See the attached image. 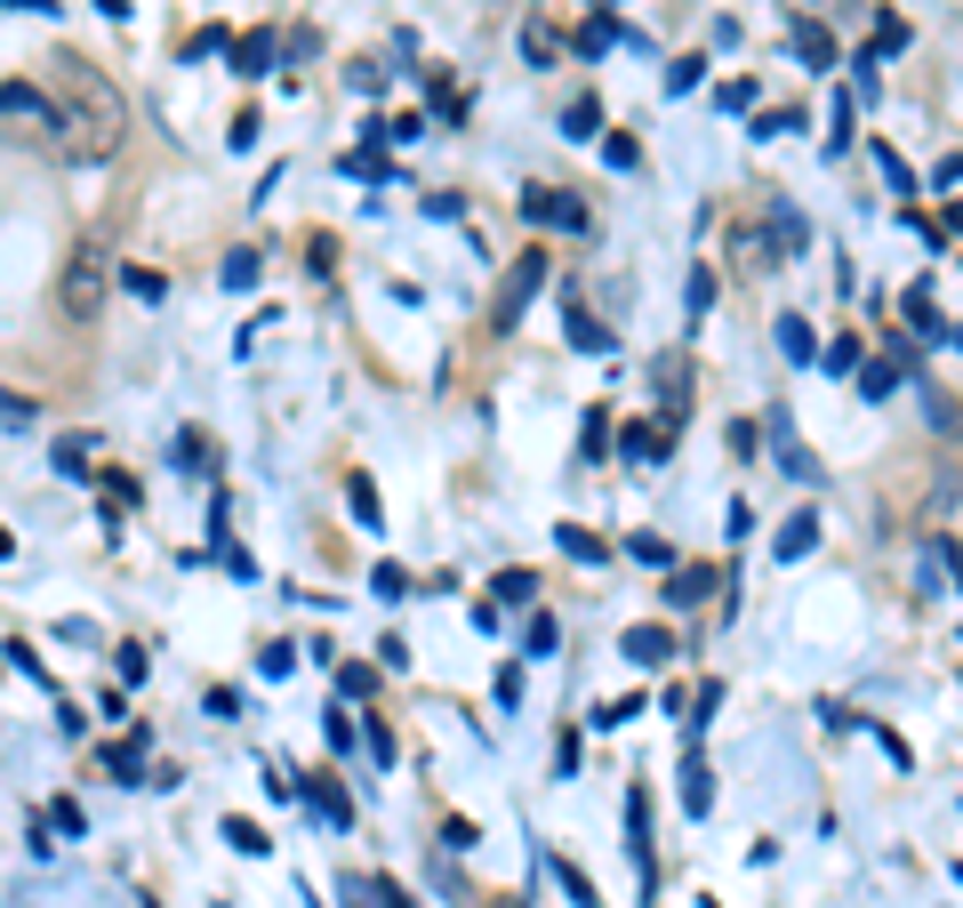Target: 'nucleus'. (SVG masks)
<instances>
[{
	"label": "nucleus",
	"instance_id": "72a5a7b5",
	"mask_svg": "<svg viewBox=\"0 0 963 908\" xmlns=\"http://www.w3.org/2000/svg\"><path fill=\"white\" fill-rule=\"evenodd\" d=\"M113 667H121V684H145V644H121Z\"/></svg>",
	"mask_w": 963,
	"mask_h": 908
},
{
	"label": "nucleus",
	"instance_id": "cd10ccee",
	"mask_svg": "<svg viewBox=\"0 0 963 908\" xmlns=\"http://www.w3.org/2000/svg\"><path fill=\"white\" fill-rule=\"evenodd\" d=\"M57 466H64V475H89V434H64V443H57Z\"/></svg>",
	"mask_w": 963,
	"mask_h": 908
},
{
	"label": "nucleus",
	"instance_id": "f3484780",
	"mask_svg": "<svg viewBox=\"0 0 963 908\" xmlns=\"http://www.w3.org/2000/svg\"><path fill=\"white\" fill-rule=\"evenodd\" d=\"M618 451H627V458H642V466H650V458H667V434H659V426H642V418H635L627 434H618Z\"/></svg>",
	"mask_w": 963,
	"mask_h": 908
},
{
	"label": "nucleus",
	"instance_id": "1a4fd4ad",
	"mask_svg": "<svg viewBox=\"0 0 963 908\" xmlns=\"http://www.w3.org/2000/svg\"><path fill=\"white\" fill-rule=\"evenodd\" d=\"M555 547H562L570 563H610V539H595V531H578V523L555 531Z\"/></svg>",
	"mask_w": 963,
	"mask_h": 908
},
{
	"label": "nucleus",
	"instance_id": "393cba45",
	"mask_svg": "<svg viewBox=\"0 0 963 908\" xmlns=\"http://www.w3.org/2000/svg\"><path fill=\"white\" fill-rule=\"evenodd\" d=\"M523 57H530V64H555V57H562V41H555L546 24H523Z\"/></svg>",
	"mask_w": 963,
	"mask_h": 908
},
{
	"label": "nucleus",
	"instance_id": "e433bc0d",
	"mask_svg": "<svg viewBox=\"0 0 963 908\" xmlns=\"http://www.w3.org/2000/svg\"><path fill=\"white\" fill-rule=\"evenodd\" d=\"M257 667H265V676H290V667H297V644H273Z\"/></svg>",
	"mask_w": 963,
	"mask_h": 908
},
{
	"label": "nucleus",
	"instance_id": "9b49d317",
	"mask_svg": "<svg viewBox=\"0 0 963 908\" xmlns=\"http://www.w3.org/2000/svg\"><path fill=\"white\" fill-rule=\"evenodd\" d=\"M900 370H908L900 354H883V362H859V394H868V402H883L891 386H900Z\"/></svg>",
	"mask_w": 963,
	"mask_h": 908
},
{
	"label": "nucleus",
	"instance_id": "c9c22d12",
	"mask_svg": "<svg viewBox=\"0 0 963 908\" xmlns=\"http://www.w3.org/2000/svg\"><path fill=\"white\" fill-rule=\"evenodd\" d=\"M875 161H883V178H891V185H900V193L915 185V178H908V161H900V153H891V145H875Z\"/></svg>",
	"mask_w": 963,
	"mask_h": 908
},
{
	"label": "nucleus",
	"instance_id": "dca6fc26",
	"mask_svg": "<svg viewBox=\"0 0 963 908\" xmlns=\"http://www.w3.org/2000/svg\"><path fill=\"white\" fill-rule=\"evenodd\" d=\"M795 49H803V64L828 73V64H835V32H828V24H795Z\"/></svg>",
	"mask_w": 963,
	"mask_h": 908
},
{
	"label": "nucleus",
	"instance_id": "b1692460",
	"mask_svg": "<svg viewBox=\"0 0 963 908\" xmlns=\"http://www.w3.org/2000/svg\"><path fill=\"white\" fill-rule=\"evenodd\" d=\"M121 282H129V297H145V306H161V297H169V282L153 274V265H129Z\"/></svg>",
	"mask_w": 963,
	"mask_h": 908
},
{
	"label": "nucleus",
	"instance_id": "aec40b11",
	"mask_svg": "<svg viewBox=\"0 0 963 908\" xmlns=\"http://www.w3.org/2000/svg\"><path fill=\"white\" fill-rule=\"evenodd\" d=\"M136 764H145V732H129L121 748H105V771H121V780H136Z\"/></svg>",
	"mask_w": 963,
	"mask_h": 908
},
{
	"label": "nucleus",
	"instance_id": "a19ab883",
	"mask_svg": "<svg viewBox=\"0 0 963 908\" xmlns=\"http://www.w3.org/2000/svg\"><path fill=\"white\" fill-rule=\"evenodd\" d=\"M0 555H17V539H9V531H0Z\"/></svg>",
	"mask_w": 963,
	"mask_h": 908
},
{
	"label": "nucleus",
	"instance_id": "4468645a",
	"mask_svg": "<svg viewBox=\"0 0 963 908\" xmlns=\"http://www.w3.org/2000/svg\"><path fill=\"white\" fill-rule=\"evenodd\" d=\"M779 354H787V362H819V339H811V322H803V314H787V322H779Z\"/></svg>",
	"mask_w": 963,
	"mask_h": 908
},
{
	"label": "nucleus",
	"instance_id": "5701e85b",
	"mask_svg": "<svg viewBox=\"0 0 963 908\" xmlns=\"http://www.w3.org/2000/svg\"><path fill=\"white\" fill-rule=\"evenodd\" d=\"M707 81V57H675V73H667V97H691Z\"/></svg>",
	"mask_w": 963,
	"mask_h": 908
},
{
	"label": "nucleus",
	"instance_id": "2f4dec72",
	"mask_svg": "<svg viewBox=\"0 0 963 908\" xmlns=\"http://www.w3.org/2000/svg\"><path fill=\"white\" fill-rule=\"evenodd\" d=\"M714 105H722V113H747V105H754V81H722Z\"/></svg>",
	"mask_w": 963,
	"mask_h": 908
},
{
	"label": "nucleus",
	"instance_id": "f257e3e1",
	"mask_svg": "<svg viewBox=\"0 0 963 908\" xmlns=\"http://www.w3.org/2000/svg\"><path fill=\"white\" fill-rule=\"evenodd\" d=\"M57 306H64V322H73V330L97 322V306H105V258H97V250H73V258H64Z\"/></svg>",
	"mask_w": 963,
	"mask_h": 908
},
{
	"label": "nucleus",
	"instance_id": "7c9ffc66",
	"mask_svg": "<svg viewBox=\"0 0 963 908\" xmlns=\"http://www.w3.org/2000/svg\"><path fill=\"white\" fill-rule=\"evenodd\" d=\"M530 595H538L530 571H498V603H530Z\"/></svg>",
	"mask_w": 963,
	"mask_h": 908
},
{
	"label": "nucleus",
	"instance_id": "6e6552de",
	"mask_svg": "<svg viewBox=\"0 0 963 908\" xmlns=\"http://www.w3.org/2000/svg\"><path fill=\"white\" fill-rule=\"evenodd\" d=\"M570 346H578V354H610V346H618V330H602L587 306H570Z\"/></svg>",
	"mask_w": 963,
	"mask_h": 908
},
{
	"label": "nucleus",
	"instance_id": "c756f323",
	"mask_svg": "<svg viewBox=\"0 0 963 908\" xmlns=\"http://www.w3.org/2000/svg\"><path fill=\"white\" fill-rule=\"evenodd\" d=\"M602 161H610V170H635V161H642V145H635V138H618V129H610V138H602Z\"/></svg>",
	"mask_w": 963,
	"mask_h": 908
},
{
	"label": "nucleus",
	"instance_id": "f8f14e48",
	"mask_svg": "<svg viewBox=\"0 0 963 908\" xmlns=\"http://www.w3.org/2000/svg\"><path fill=\"white\" fill-rule=\"evenodd\" d=\"M233 64H241V73L257 81L265 64H273V32H265V24H257V32H241V41H233Z\"/></svg>",
	"mask_w": 963,
	"mask_h": 908
},
{
	"label": "nucleus",
	"instance_id": "7ed1b4c3",
	"mask_svg": "<svg viewBox=\"0 0 963 908\" xmlns=\"http://www.w3.org/2000/svg\"><path fill=\"white\" fill-rule=\"evenodd\" d=\"M0 113H17V121H41V129H57V138H73V145L89 138V129H81L73 113H57V105H49V97L32 89V81H0Z\"/></svg>",
	"mask_w": 963,
	"mask_h": 908
},
{
	"label": "nucleus",
	"instance_id": "4c0bfd02",
	"mask_svg": "<svg viewBox=\"0 0 963 908\" xmlns=\"http://www.w3.org/2000/svg\"><path fill=\"white\" fill-rule=\"evenodd\" d=\"M0 9H24V17H57V0H0Z\"/></svg>",
	"mask_w": 963,
	"mask_h": 908
},
{
	"label": "nucleus",
	"instance_id": "9d476101",
	"mask_svg": "<svg viewBox=\"0 0 963 908\" xmlns=\"http://www.w3.org/2000/svg\"><path fill=\"white\" fill-rule=\"evenodd\" d=\"M346 507H354V523H362V531H386V507H377V483H369V475H354V483H346Z\"/></svg>",
	"mask_w": 963,
	"mask_h": 908
},
{
	"label": "nucleus",
	"instance_id": "f704fd0d",
	"mask_svg": "<svg viewBox=\"0 0 963 908\" xmlns=\"http://www.w3.org/2000/svg\"><path fill=\"white\" fill-rule=\"evenodd\" d=\"M875 49H883V57H891V49H908V24H900V17H883V24H875Z\"/></svg>",
	"mask_w": 963,
	"mask_h": 908
},
{
	"label": "nucleus",
	"instance_id": "ddd939ff",
	"mask_svg": "<svg viewBox=\"0 0 963 908\" xmlns=\"http://www.w3.org/2000/svg\"><path fill=\"white\" fill-rule=\"evenodd\" d=\"M707 587H714V571H707V563H691L682 579H667V603H675V612H691V603H707Z\"/></svg>",
	"mask_w": 963,
	"mask_h": 908
},
{
	"label": "nucleus",
	"instance_id": "4be33fe9",
	"mask_svg": "<svg viewBox=\"0 0 963 908\" xmlns=\"http://www.w3.org/2000/svg\"><path fill=\"white\" fill-rule=\"evenodd\" d=\"M555 644H562V627H555V612H538V619H530V635H523V652H530V659H546V652H555Z\"/></svg>",
	"mask_w": 963,
	"mask_h": 908
},
{
	"label": "nucleus",
	"instance_id": "6ab92c4d",
	"mask_svg": "<svg viewBox=\"0 0 963 908\" xmlns=\"http://www.w3.org/2000/svg\"><path fill=\"white\" fill-rule=\"evenodd\" d=\"M602 434H610V411H587V426H578V466H602Z\"/></svg>",
	"mask_w": 963,
	"mask_h": 908
},
{
	"label": "nucleus",
	"instance_id": "a878e982",
	"mask_svg": "<svg viewBox=\"0 0 963 908\" xmlns=\"http://www.w3.org/2000/svg\"><path fill=\"white\" fill-rule=\"evenodd\" d=\"M369 587L386 595V603H402V595H409V571H402V563H377V571H369Z\"/></svg>",
	"mask_w": 963,
	"mask_h": 908
},
{
	"label": "nucleus",
	"instance_id": "423d86ee",
	"mask_svg": "<svg viewBox=\"0 0 963 908\" xmlns=\"http://www.w3.org/2000/svg\"><path fill=\"white\" fill-rule=\"evenodd\" d=\"M811 547H819V515H811V507H795V515H787V531H779V547H771V555H779V563H803Z\"/></svg>",
	"mask_w": 963,
	"mask_h": 908
},
{
	"label": "nucleus",
	"instance_id": "a211bd4d",
	"mask_svg": "<svg viewBox=\"0 0 963 908\" xmlns=\"http://www.w3.org/2000/svg\"><path fill=\"white\" fill-rule=\"evenodd\" d=\"M595 129H602V105L595 97H570L562 105V138H595Z\"/></svg>",
	"mask_w": 963,
	"mask_h": 908
},
{
	"label": "nucleus",
	"instance_id": "c85d7f7f",
	"mask_svg": "<svg viewBox=\"0 0 963 908\" xmlns=\"http://www.w3.org/2000/svg\"><path fill=\"white\" fill-rule=\"evenodd\" d=\"M707 804H714V788H707V771L691 764V771H682V813H707Z\"/></svg>",
	"mask_w": 963,
	"mask_h": 908
},
{
	"label": "nucleus",
	"instance_id": "bb28decb",
	"mask_svg": "<svg viewBox=\"0 0 963 908\" xmlns=\"http://www.w3.org/2000/svg\"><path fill=\"white\" fill-rule=\"evenodd\" d=\"M627 716H642V699H635V692H627V699H602V708H595V732H618Z\"/></svg>",
	"mask_w": 963,
	"mask_h": 908
},
{
	"label": "nucleus",
	"instance_id": "0eeeda50",
	"mask_svg": "<svg viewBox=\"0 0 963 908\" xmlns=\"http://www.w3.org/2000/svg\"><path fill=\"white\" fill-rule=\"evenodd\" d=\"M627 659H635V667L675 659V635H667V627H627Z\"/></svg>",
	"mask_w": 963,
	"mask_h": 908
},
{
	"label": "nucleus",
	"instance_id": "39448f33",
	"mask_svg": "<svg viewBox=\"0 0 963 908\" xmlns=\"http://www.w3.org/2000/svg\"><path fill=\"white\" fill-rule=\"evenodd\" d=\"M908 322H915L932 346H947V339H955V330H947V314H940V297H932V282H915V290H908Z\"/></svg>",
	"mask_w": 963,
	"mask_h": 908
},
{
	"label": "nucleus",
	"instance_id": "2eb2a0df",
	"mask_svg": "<svg viewBox=\"0 0 963 908\" xmlns=\"http://www.w3.org/2000/svg\"><path fill=\"white\" fill-rule=\"evenodd\" d=\"M627 41V24H610V17H587L578 24V57H602V49H618Z\"/></svg>",
	"mask_w": 963,
	"mask_h": 908
},
{
	"label": "nucleus",
	"instance_id": "473e14b6",
	"mask_svg": "<svg viewBox=\"0 0 963 908\" xmlns=\"http://www.w3.org/2000/svg\"><path fill=\"white\" fill-rule=\"evenodd\" d=\"M225 836H233V845H241V852H273V845H265V828H257V820H225Z\"/></svg>",
	"mask_w": 963,
	"mask_h": 908
},
{
	"label": "nucleus",
	"instance_id": "58836bf2",
	"mask_svg": "<svg viewBox=\"0 0 963 908\" xmlns=\"http://www.w3.org/2000/svg\"><path fill=\"white\" fill-rule=\"evenodd\" d=\"M0 418H32V402H17L9 386H0Z\"/></svg>",
	"mask_w": 963,
	"mask_h": 908
},
{
	"label": "nucleus",
	"instance_id": "20e7f679",
	"mask_svg": "<svg viewBox=\"0 0 963 908\" xmlns=\"http://www.w3.org/2000/svg\"><path fill=\"white\" fill-rule=\"evenodd\" d=\"M523 218H530V225L587 233V210H578V193H562V185H530V193H523Z\"/></svg>",
	"mask_w": 963,
	"mask_h": 908
},
{
	"label": "nucleus",
	"instance_id": "412c9836",
	"mask_svg": "<svg viewBox=\"0 0 963 908\" xmlns=\"http://www.w3.org/2000/svg\"><path fill=\"white\" fill-rule=\"evenodd\" d=\"M217 282H225V290H250V282H257V250H233V258L217 265Z\"/></svg>",
	"mask_w": 963,
	"mask_h": 908
},
{
	"label": "nucleus",
	"instance_id": "ea45409f",
	"mask_svg": "<svg viewBox=\"0 0 963 908\" xmlns=\"http://www.w3.org/2000/svg\"><path fill=\"white\" fill-rule=\"evenodd\" d=\"M97 17H113V24H121V17H129V0H97Z\"/></svg>",
	"mask_w": 963,
	"mask_h": 908
},
{
	"label": "nucleus",
	"instance_id": "f03ea898",
	"mask_svg": "<svg viewBox=\"0 0 963 908\" xmlns=\"http://www.w3.org/2000/svg\"><path fill=\"white\" fill-rule=\"evenodd\" d=\"M546 265H555L546 250H523V258H514V274H506V290H498V306H490V330H498V339H514V330H523L530 297L546 290Z\"/></svg>",
	"mask_w": 963,
	"mask_h": 908
}]
</instances>
